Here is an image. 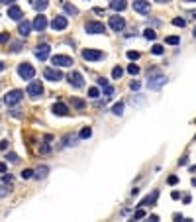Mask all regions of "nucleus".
I'll return each instance as SVG.
<instances>
[{"label":"nucleus","instance_id":"1","mask_svg":"<svg viewBox=\"0 0 196 222\" xmlns=\"http://www.w3.org/2000/svg\"><path fill=\"white\" fill-rule=\"evenodd\" d=\"M165 83H167V77H165V75H161V73H153V75H149L147 87H149V90H159Z\"/></svg>","mask_w":196,"mask_h":222},{"label":"nucleus","instance_id":"2","mask_svg":"<svg viewBox=\"0 0 196 222\" xmlns=\"http://www.w3.org/2000/svg\"><path fill=\"white\" fill-rule=\"evenodd\" d=\"M18 75L22 77L24 81H32L33 77H35V69H33L29 63H22V65H18Z\"/></svg>","mask_w":196,"mask_h":222},{"label":"nucleus","instance_id":"3","mask_svg":"<svg viewBox=\"0 0 196 222\" xmlns=\"http://www.w3.org/2000/svg\"><path fill=\"white\" fill-rule=\"evenodd\" d=\"M51 63H53V67H71L75 61H73V57H69V55H53Z\"/></svg>","mask_w":196,"mask_h":222},{"label":"nucleus","instance_id":"4","mask_svg":"<svg viewBox=\"0 0 196 222\" xmlns=\"http://www.w3.org/2000/svg\"><path fill=\"white\" fill-rule=\"evenodd\" d=\"M80 55H83V59H86V61H100V59H104V53L98 51V49H83Z\"/></svg>","mask_w":196,"mask_h":222},{"label":"nucleus","instance_id":"5","mask_svg":"<svg viewBox=\"0 0 196 222\" xmlns=\"http://www.w3.org/2000/svg\"><path fill=\"white\" fill-rule=\"evenodd\" d=\"M22 98H24V92H22V90H18V89H16V90H10L8 95L4 96V102L8 104V106H14V104H18Z\"/></svg>","mask_w":196,"mask_h":222},{"label":"nucleus","instance_id":"6","mask_svg":"<svg viewBox=\"0 0 196 222\" xmlns=\"http://www.w3.org/2000/svg\"><path fill=\"white\" fill-rule=\"evenodd\" d=\"M84 32L86 33H104L106 32V26L102 22H86L84 24Z\"/></svg>","mask_w":196,"mask_h":222},{"label":"nucleus","instance_id":"7","mask_svg":"<svg viewBox=\"0 0 196 222\" xmlns=\"http://www.w3.org/2000/svg\"><path fill=\"white\" fill-rule=\"evenodd\" d=\"M41 92H43V87H41V83H39V81H32V83H29V87H28V90H26V95H29L32 98H38Z\"/></svg>","mask_w":196,"mask_h":222},{"label":"nucleus","instance_id":"8","mask_svg":"<svg viewBox=\"0 0 196 222\" xmlns=\"http://www.w3.org/2000/svg\"><path fill=\"white\" fill-rule=\"evenodd\" d=\"M49 51H51V47L47 43H39L38 47L33 49V53H35V57H38L39 61H45L47 57H49Z\"/></svg>","mask_w":196,"mask_h":222},{"label":"nucleus","instance_id":"9","mask_svg":"<svg viewBox=\"0 0 196 222\" xmlns=\"http://www.w3.org/2000/svg\"><path fill=\"white\" fill-rule=\"evenodd\" d=\"M67 26H69V20H67V16H55L51 22V28L55 30V32H61V30H65Z\"/></svg>","mask_w":196,"mask_h":222},{"label":"nucleus","instance_id":"10","mask_svg":"<svg viewBox=\"0 0 196 222\" xmlns=\"http://www.w3.org/2000/svg\"><path fill=\"white\" fill-rule=\"evenodd\" d=\"M110 28H112V32H122L124 30V26H126V22H124V18L122 16H110Z\"/></svg>","mask_w":196,"mask_h":222},{"label":"nucleus","instance_id":"11","mask_svg":"<svg viewBox=\"0 0 196 222\" xmlns=\"http://www.w3.org/2000/svg\"><path fill=\"white\" fill-rule=\"evenodd\" d=\"M43 77H45L47 81H53V83H57V81L63 79V73H61L59 69H45V71H43Z\"/></svg>","mask_w":196,"mask_h":222},{"label":"nucleus","instance_id":"12","mask_svg":"<svg viewBox=\"0 0 196 222\" xmlns=\"http://www.w3.org/2000/svg\"><path fill=\"white\" fill-rule=\"evenodd\" d=\"M67 79H69V83H71L73 87H77V89H80V87L84 85L83 75H80L79 71H73V73H69V77H67Z\"/></svg>","mask_w":196,"mask_h":222},{"label":"nucleus","instance_id":"13","mask_svg":"<svg viewBox=\"0 0 196 222\" xmlns=\"http://www.w3.org/2000/svg\"><path fill=\"white\" fill-rule=\"evenodd\" d=\"M133 10L139 14H149V2L147 0H133Z\"/></svg>","mask_w":196,"mask_h":222},{"label":"nucleus","instance_id":"14","mask_svg":"<svg viewBox=\"0 0 196 222\" xmlns=\"http://www.w3.org/2000/svg\"><path fill=\"white\" fill-rule=\"evenodd\" d=\"M32 28L35 30V32H45V28H47V18H45V16H41V14H39L38 18L33 20Z\"/></svg>","mask_w":196,"mask_h":222},{"label":"nucleus","instance_id":"15","mask_svg":"<svg viewBox=\"0 0 196 222\" xmlns=\"http://www.w3.org/2000/svg\"><path fill=\"white\" fill-rule=\"evenodd\" d=\"M157 198H159V191L155 189L151 195H147L145 198H141V201H139V206H151V204L157 203Z\"/></svg>","mask_w":196,"mask_h":222},{"label":"nucleus","instance_id":"16","mask_svg":"<svg viewBox=\"0 0 196 222\" xmlns=\"http://www.w3.org/2000/svg\"><path fill=\"white\" fill-rule=\"evenodd\" d=\"M51 112L55 114V116H67V114H69V108H67V104H63V102H57V104H53Z\"/></svg>","mask_w":196,"mask_h":222},{"label":"nucleus","instance_id":"17","mask_svg":"<svg viewBox=\"0 0 196 222\" xmlns=\"http://www.w3.org/2000/svg\"><path fill=\"white\" fill-rule=\"evenodd\" d=\"M126 6H127L126 0H110V8L114 12H122V10H126Z\"/></svg>","mask_w":196,"mask_h":222},{"label":"nucleus","instance_id":"18","mask_svg":"<svg viewBox=\"0 0 196 222\" xmlns=\"http://www.w3.org/2000/svg\"><path fill=\"white\" fill-rule=\"evenodd\" d=\"M8 16L12 20H16V22L22 20V8H20V6H12V8H8Z\"/></svg>","mask_w":196,"mask_h":222},{"label":"nucleus","instance_id":"19","mask_svg":"<svg viewBox=\"0 0 196 222\" xmlns=\"http://www.w3.org/2000/svg\"><path fill=\"white\" fill-rule=\"evenodd\" d=\"M130 102H131V106H143L145 104V95H133L130 98Z\"/></svg>","mask_w":196,"mask_h":222},{"label":"nucleus","instance_id":"20","mask_svg":"<svg viewBox=\"0 0 196 222\" xmlns=\"http://www.w3.org/2000/svg\"><path fill=\"white\" fill-rule=\"evenodd\" d=\"M47 173H49V167H47V165H41V167H38V171H35V173H33V177H35V179H45Z\"/></svg>","mask_w":196,"mask_h":222},{"label":"nucleus","instance_id":"21","mask_svg":"<svg viewBox=\"0 0 196 222\" xmlns=\"http://www.w3.org/2000/svg\"><path fill=\"white\" fill-rule=\"evenodd\" d=\"M18 32H20V36H28V33L32 32V24H29V22H24V24H20Z\"/></svg>","mask_w":196,"mask_h":222},{"label":"nucleus","instance_id":"22","mask_svg":"<svg viewBox=\"0 0 196 222\" xmlns=\"http://www.w3.org/2000/svg\"><path fill=\"white\" fill-rule=\"evenodd\" d=\"M47 4H49L47 0H35V2H33V8L38 10V12H43V10L47 8Z\"/></svg>","mask_w":196,"mask_h":222},{"label":"nucleus","instance_id":"23","mask_svg":"<svg viewBox=\"0 0 196 222\" xmlns=\"http://www.w3.org/2000/svg\"><path fill=\"white\" fill-rule=\"evenodd\" d=\"M63 8H65V12H67V14H71V16H77V14H79V10H77L73 4H69V2H65V4H63Z\"/></svg>","mask_w":196,"mask_h":222},{"label":"nucleus","instance_id":"24","mask_svg":"<svg viewBox=\"0 0 196 222\" xmlns=\"http://www.w3.org/2000/svg\"><path fill=\"white\" fill-rule=\"evenodd\" d=\"M165 43H169V45H178V43H181V38H178V36H169V38H165Z\"/></svg>","mask_w":196,"mask_h":222},{"label":"nucleus","instance_id":"25","mask_svg":"<svg viewBox=\"0 0 196 222\" xmlns=\"http://www.w3.org/2000/svg\"><path fill=\"white\" fill-rule=\"evenodd\" d=\"M112 112L116 114V116H122V114H124V102L114 104V106H112Z\"/></svg>","mask_w":196,"mask_h":222},{"label":"nucleus","instance_id":"26","mask_svg":"<svg viewBox=\"0 0 196 222\" xmlns=\"http://www.w3.org/2000/svg\"><path fill=\"white\" fill-rule=\"evenodd\" d=\"M151 53H153V55H163L165 47H163V45H159V43H155L153 47H151Z\"/></svg>","mask_w":196,"mask_h":222},{"label":"nucleus","instance_id":"27","mask_svg":"<svg viewBox=\"0 0 196 222\" xmlns=\"http://www.w3.org/2000/svg\"><path fill=\"white\" fill-rule=\"evenodd\" d=\"M143 38H145V39H151V41H153V39L157 38V33H155L153 30L149 28V30H145V32H143Z\"/></svg>","mask_w":196,"mask_h":222},{"label":"nucleus","instance_id":"28","mask_svg":"<svg viewBox=\"0 0 196 222\" xmlns=\"http://www.w3.org/2000/svg\"><path fill=\"white\" fill-rule=\"evenodd\" d=\"M122 75H124V69H122V67H114L112 69V79H120Z\"/></svg>","mask_w":196,"mask_h":222},{"label":"nucleus","instance_id":"29","mask_svg":"<svg viewBox=\"0 0 196 222\" xmlns=\"http://www.w3.org/2000/svg\"><path fill=\"white\" fill-rule=\"evenodd\" d=\"M127 73H130V75H137V73H139V67H137L136 63H130V65H127Z\"/></svg>","mask_w":196,"mask_h":222},{"label":"nucleus","instance_id":"30","mask_svg":"<svg viewBox=\"0 0 196 222\" xmlns=\"http://www.w3.org/2000/svg\"><path fill=\"white\" fill-rule=\"evenodd\" d=\"M88 96H90V98H98V96H100V90H98V87H92V89H88Z\"/></svg>","mask_w":196,"mask_h":222},{"label":"nucleus","instance_id":"31","mask_svg":"<svg viewBox=\"0 0 196 222\" xmlns=\"http://www.w3.org/2000/svg\"><path fill=\"white\" fill-rule=\"evenodd\" d=\"M90 134H92V130H90V128H83V130H80V138H83V140L90 138Z\"/></svg>","mask_w":196,"mask_h":222},{"label":"nucleus","instance_id":"32","mask_svg":"<svg viewBox=\"0 0 196 222\" xmlns=\"http://www.w3.org/2000/svg\"><path fill=\"white\" fill-rule=\"evenodd\" d=\"M173 24L177 26V28H184V26H186V22H184L182 18H175V20H173Z\"/></svg>","mask_w":196,"mask_h":222},{"label":"nucleus","instance_id":"33","mask_svg":"<svg viewBox=\"0 0 196 222\" xmlns=\"http://www.w3.org/2000/svg\"><path fill=\"white\" fill-rule=\"evenodd\" d=\"M139 218H145V210H143V206L137 210L136 214H133V220H139Z\"/></svg>","mask_w":196,"mask_h":222},{"label":"nucleus","instance_id":"34","mask_svg":"<svg viewBox=\"0 0 196 222\" xmlns=\"http://www.w3.org/2000/svg\"><path fill=\"white\" fill-rule=\"evenodd\" d=\"M112 95H114V89H112V87H110V85L104 87V96H106V98H110Z\"/></svg>","mask_w":196,"mask_h":222},{"label":"nucleus","instance_id":"35","mask_svg":"<svg viewBox=\"0 0 196 222\" xmlns=\"http://www.w3.org/2000/svg\"><path fill=\"white\" fill-rule=\"evenodd\" d=\"M127 59H131V61H137V59H139V53H137V51H127Z\"/></svg>","mask_w":196,"mask_h":222},{"label":"nucleus","instance_id":"36","mask_svg":"<svg viewBox=\"0 0 196 222\" xmlns=\"http://www.w3.org/2000/svg\"><path fill=\"white\" fill-rule=\"evenodd\" d=\"M71 104L77 106V108H84V102H83V100H79V98H73V100H71Z\"/></svg>","mask_w":196,"mask_h":222},{"label":"nucleus","instance_id":"37","mask_svg":"<svg viewBox=\"0 0 196 222\" xmlns=\"http://www.w3.org/2000/svg\"><path fill=\"white\" fill-rule=\"evenodd\" d=\"M6 161H10V163H18V155H16V153H8V155H6Z\"/></svg>","mask_w":196,"mask_h":222},{"label":"nucleus","instance_id":"38","mask_svg":"<svg viewBox=\"0 0 196 222\" xmlns=\"http://www.w3.org/2000/svg\"><path fill=\"white\" fill-rule=\"evenodd\" d=\"M29 177H33V171L32 169H24L22 171V179H29Z\"/></svg>","mask_w":196,"mask_h":222},{"label":"nucleus","instance_id":"39","mask_svg":"<svg viewBox=\"0 0 196 222\" xmlns=\"http://www.w3.org/2000/svg\"><path fill=\"white\" fill-rule=\"evenodd\" d=\"M20 49H22V41H14V43H12V51H14V53H18Z\"/></svg>","mask_w":196,"mask_h":222},{"label":"nucleus","instance_id":"40","mask_svg":"<svg viewBox=\"0 0 196 222\" xmlns=\"http://www.w3.org/2000/svg\"><path fill=\"white\" fill-rule=\"evenodd\" d=\"M131 90H139V87H141V83H139V81H131Z\"/></svg>","mask_w":196,"mask_h":222},{"label":"nucleus","instance_id":"41","mask_svg":"<svg viewBox=\"0 0 196 222\" xmlns=\"http://www.w3.org/2000/svg\"><path fill=\"white\" fill-rule=\"evenodd\" d=\"M96 83H98V87H102V89H104V87H108V81L104 79V77H100V79H98Z\"/></svg>","mask_w":196,"mask_h":222},{"label":"nucleus","instance_id":"42","mask_svg":"<svg viewBox=\"0 0 196 222\" xmlns=\"http://www.w3.org/2000/svg\"><path fill=\"white\" fill-rule=\"evenodd\" d=\"M178 183V177L177 175H171V177H169V185H177Z\"/></svg>","mask_w":196,"mask_h":222},{"label":"nucleus","instance_id":"43","mask_svg":"<svg viewBox=\"0 0 196 222\" xmlns=\"http://www.w3.org/2000/svg\"><path fill=\"white\" fill-rule=\"evenodd\" d=\"M8 193H10V189L6 187V185H4V187H0V197H6Z\"/></svg>","mask_w":196,"mask_h":222},{"label":"nucleus","instance_id":"44","mask_svg":"<svg viewBox=\"0 0 196 222\" xmlns=\"http://www.w3.org/2000/svg\"><path fill=\"white\" fill-rule=\"evenodd\" d=\"M4 41H8V32L0 33V43H4Z\"/></svg>","mask_w":196,"mask_h":222},{"label":"nucleus","instance_id":"45","mask_svg":"<svg viewBox=\"0 0 196 222\" xmlns=\"http://www.w3.org/2000/svg\"><path fill=\"white\" fill-rule=\"evenodd\" d=\"M75 138H67V140H65V146H75Z\"/></svg>","mask_w":196,"mask_h":222},{"label":"nucleus","instance_id":"46","mask_svg":"<svg viewBox=\"0 0 196 222\" xmlns=\"http://www.w3.org/2000/svg\"><path fill=\"white\" fill-rule=\"evenodd\" d=\"M0 149H2V151H6V149H8V140H4V142H0Z\"/></svg>","mask_w":196,"mask_h":222},{"label":"nucleus","instance_id":"47","mask_svg":"<svg viewBox=\"0 0 196 222\" xmlns=\"http://www.w3.org/2000/svg\"><path fill=\"white\" fill-rule=\"evenodd\" d=\"M188 163V157H181V159H178V165H186Z\"/></svg>","mask_w":196,"mask_h":222},{"label":"nucleus","instance_id":"48","mask_svg":"<svg viewBox=\"0 0 196 222\" xmlns=\"http://www.w3.org/2000/svg\"><path fill=\"white\" fill-rule=\"evenodd\" d=\"M171 197H173V198H175V201H177V198H178V197H181V193H178V191H173V193H171Z\"/></svg>","mask_w":196,"mask_h":222},{"label":"nucleus","instance_id":"49","mask_svg":"<svg viewBox=\"0 0 196 222\" xmlns=\"http://www.w3.org/2000/svg\"><path fill=\"white\" fill-rule=\"evenodd\" d=\"M49 151V146H41V153H47Z\"/></svg>","mask_w":196,"mask_h":222},{"label":"nucleus","instance_id":"50","mask_svg":"<svg viewBox=\"0 0 196 222\" xmlns=\"http://www.w3.org/2000/svg\"><path fill=\"white\" fill-rule=\"evenodd\" d=\"M4 171H6V165H4V163H0V173H4Z\"/></svg>","mask_w":196,"mask_h":222},{"label":"nucleus","instance_id":"51","mask_svg":"<svg viewBox=\"0 0 196 222\" xmlns=\"http://www.w3.org/2000/svg\"><path fill=\"white\" fill-rule=\"evenodd\" d=\"M0 2H2V4H12L14 0H0Z\"/></svg>","mask_w":196,"mask_h":222},{"label":"nucleus","instance_id":"52","mask_svg":"<svg viewBox=\"0 0 196 222\" xmlns=\"http://www.w3.org/2000/svg\"><path fill=\"white\" fill-rule=\"evenodd\" d=\"M4 71V63H0V73Z\"/></svg>","mask_w":196,"mask_h":222},{"label":"nucleus","instance_id":"53","mask_svg":"<svg viewBox=\"0 0 196 222\" xmlns=\"http://www.w3.org/2000/svg\"><path fill=\"white\" fill-rule=\"evenodd\" d=\"M157 2H161V4H165V2H169V0H157Z\"/></svg>","mask_w":196,"mask_h":222},{"label":"nucleus","instance_id":"54","mask_svg":"<svg viewBox=\"0 0 196 222\" xmlns=\"http://www.w3.org/2000/svg\"><path fill=\"white\" fill-rule=\"evenodd\" d=\"M184 2H196V0H184Z\"/></svg>","mask_w":196,"mask_h":222},{"label":"nucleus","instance_id":"55","mask_svg":"<svg viewBox=\"0 0 196 222\" xmlns=\"http://www.w3.org/2000/svg\"><path fill=\"white\" fill-rule=\"evenodd\" d=\"M194 38H196V28H194Z\"/></svg>","mask_w":196,"mask_h":222}]
</instances>
